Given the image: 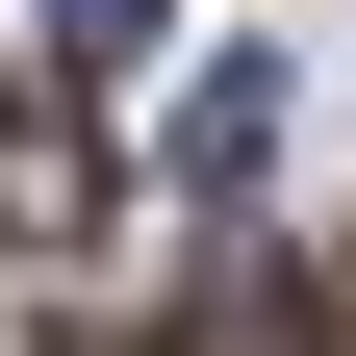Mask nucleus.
I'll list each match as a JSON object with an SVG mask.
<instances>
[{"label":"nucleus","mask_w":356,"mask_h":356,"mask_svg":"<svg viewBox=\"0 0 356 356\" xmlns=\"http://www.w3.org/2000/svg\"><path fill=\"white\" fill-rule=\"evenodd\" d=\"M178 178H204V204H254V178H280V51H204V102H178Z\"/></svg>","instance_id":"1"},{"label":"nucleus","mask_w":356,"mask_h":356,"mask_svg":"<svg viewBox=\"0 0 356 356\" xmlns=\"http://www.w3.org/2000/svg\"><path fill=\"white\" fill-rule=\"evenodd\" d=\"M153 356H331V305H305V280H204Z\"/></svg>","instance_id":"3"},{"label":"nucleus","mask_w":356,"mask_h":356,"mask_svg":"<svg viewBox=\"0 0 356 356\" xmlns=\"http://www.w3.org/2000/svg\"><path fill=\"white\" fill-rule=\"evenodd\" d=\"M26 26H51L76 76H127V51H153V26H178V0H26Z\"/></svg>","instance_id":"4"},{"label":"nucleus","mask_w":356,"mask_h":356,"mask_svg":"<svg viewBox=\"0 0 356 356\" xmlns=\"http://www.w3.org/2000/svg\"><path fill=\"white\" fill-rule=\"evenodd\" d=\"M76 204H102V153H76V127H51V102H26V76H0V229L51 254V229H76Z\"/></svg>","instance_id":"2"}]
</instances>
